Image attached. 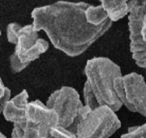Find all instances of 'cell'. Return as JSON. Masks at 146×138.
<instances>
[{"label":"cell","mask_w":146,"mask_h":138,"mask_svg":"<svg viewBox=\"0 0 146 138\" xmlns=\"http://www.w3.org/2000/svg\"><path fill=\"white\" fill-rule=\"evenodd\" d=\"M89 3L58 1L31 13L34 30H44L54 47L71 57L83 54L112 25L110 19L98 26L89 24L84 11Z\"/></svg>","instance_id":"1"},{"label":"cell","mask_w":146,"mask_h":138,"mask_svg":"<svg viewBox=\"0 0 146 138\" xmlns=\"http://www.w3.org/2000/svg\"><path fill=\"white\" fill-rule=\"evenodd\" d=\"M84 73L86 80L84 86L85 106L94 110L107 106L115 112L123 106L114 88L115 78L121 76V68L111 59L95 57L87 61Z\"/></svg>","instance_id":"2"},{"label":"cell","mask_w":146,"mask_h":138,"mask_svg":"<svg viewBox=\"0 0 146 138\" xmlns=\"http://www.w3.org/2000/svg\"><path fill=\"white\" fill-rule=\"evenodd\" d=\"M7 37L8 42L16 46L10 57L11 69L13 73L24 70L49 48V43L38 37L33 24L22 27L17 23H11L7 28Z\"/></svg>","instance_id":"3"},{"label":"cell","mask_w":146,"mask_h":138,"mask_svg":"<svg viewBox=\"0 0 146 138\" xmlns=\"http://www.w3.org/2000/svg\"><path fill=\"white\" fill-rule=\"evenodd\" d=\"M121 127V122L111 108L102 106L91 110L84 106L76 136L78 138H109Z\"/></svg>","instance_id":"4"},{"label":"cell","mask_w":146,"mask_h":138,"mask_svg":"<svg viewBox=\"0 0 146 138\" xmlns=\"http://www.w3.org/2000/svg\"><path fill=\"white\" fill-rule=\"evenodd\" d=\"M46 105L57 114L58 127L76 134L84 106L77 91L72 87L63 86L53 92Z\"/></svg>","instance_id":"5"},{"label":"cell","mask_w":146,"mask_h":138,"mask_svg":"<svg viewBox=\"0 0 146 138\" xmlns=\"http://www.w3.org/2000/svg\"><path fill=\"white\" fill-rule=\"evenodd\" d=\"M114 88L123 106L146 117V83L142 75L136 72L122 75L115 78Z\"/></svg>","instance_id":"6"},{"label":"cell","mask_w":146,"mask_h":138,"mask_svg":"<svg viewBox=\"0 0 146 138\" xmlns=\"http://www.w3.org/2000/svg\"><path fill=\"white\" fill-rule=\"evenodd\" d=\"M146 14V0H139L128 14L130 51L136 65L146 69V44L141 34Z\"/></svg>","instance_id":"7"},{"label":"cell","mask_w":146,"mask_h":138,"mask_svg":"<svg viewBox=\"0 0 146 138\" xmlns=\"http://www.w3.org/2000/svg\"><path fill=\"white\" fill-rule=\"evenodd\" d=\"M25 125L36 128L40 138H51L50 132L58 126V118L53 110L36 99L28 104Z\"/></svg>","instance_id":"8"},{"label":"cell","mask_w":146,"mask_h":138,"mask_svg":"<svg viewBox=\"0 0 146 138\" xmlns=\"http://www.w3.org/2000/svg\"><path fill=\"white\" fill-rule=\"evenodd\" d=\"M29 94L25 90L11 98L3 109V116L6 120L14 124L24 125L26 120L27 106L29 104Z\"/></svg>","instance_id":"9"},{"label":"cell","mask_w":146,"mask_h":138,"mask_svg":"<svg viewBox=\"0 0 146 138\" xmlns=\"http://www.w3.org/2000/svg\"><path fill=\"white\" fill-rule=\"evenodd\" d=\"M112 22L118 21L129 14L139 0H99Z\"/></svg>","instance_id":"10"},{"label":"cell","mask_w":146,"mask_h":138,"mask_svg":"<svg viewBox=\"0 0 146 138\" xmlns=\"http://www.w3.org/2000/svg\"><path fill=\"white\" fill-rule=\"evenodd\" d=\"M84 16L87 22L94 26H98L109 19L108 13L102 5L94 6L90 4L84 11Z\"/></svg>","instance_id":"11"},{"label":"cell","mask_w":146,"mask_h":138,"mask_svg":"<svg viewBox=\"0 0 146 138\" xmlns=\"http://www.w3.org/2000/svg\"><path fill=\"white\" fill-rule=\"evenodd\" d=\"M121 138H146V123L130 127L128 133L123 134Z\"/></svg>","instance_id":"12"},{"label":"cell","mask_w":146,"mask_h":138,"mask_svg":"<svg viewBox=\"0 0 146 138\" xmlns=\"http://www.w3.org/2000/svg\"><path fill=\"white\" fill-rule=\"evenodd\" d=\"M11 99V90L6 87L0 78V115L3 113L7 102Z\"/></svg>","instance_id":"13"},{"label":"cell","mask_w":146,"mask_h":138,"mask_svg":"<svg viewBox=\"0 0 146 138\" xmlns=\"http://www.w3.org/2000/svg\"><path fill=\"white\" fill-rule=\"evenodd\" d=\"M50 136L51 138H78L76 136V134L58 126L51 130Z\"/></svg>","instance_id":"14"},{"label":"cell","mask_w":146,"mask_h":138,"mask_svg":"<svg viewBox=\"0 0 146 138\" xmlns=\"http://www.w3.org/2000/svg\"><path fill=\"white\" fill-rule=\"evenodd\" d=\"M141 34L143 37V40L146 44V14L145 15L144 17V21H143V28H142V31H141Z\"/></svg>","instance_id":"15"},{"label":"cell","mask_w":146,"mask_h":138,"mask_svg":"<svg viewBox=\"0 0 146 138\" xmlns=\"http://www.w3.org/2000/svg\"><path fill=\"white\" fill-rule=\"evenodd\" d=\"M0 138H7V137H6L5 136H4V135H3V133L0 132Z\"/></svg>","instance_id":"16"},{"label":"cell","mask_w":146,"mask_h":138,"mask_svg":"<svg viewBox=\"0 0 146 138\" xmlns=\"http://www.w3.org/2000/svg\"><path fill=\"white\" fill-rule=\"evenodd\" d=\"M0 35H1V31H0Z\"/></svg>","instance_id":"17"},{"label":"cell","mask_w":146,"mask_h":138,"mask_svg":"<svg viewBox=\"0 0 146 138\" xmlns=\"http://www.w3.org/2000/svg\"><path fill=\"white\" fill-rule=\"evenodd\" d=\"M0 78H1V77H0Z\"/></svg>","instance_id":"18"}]
</instances>
